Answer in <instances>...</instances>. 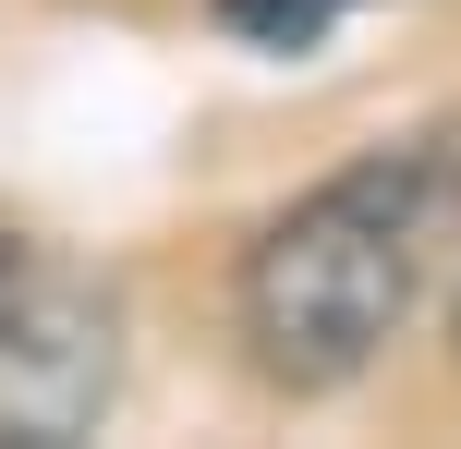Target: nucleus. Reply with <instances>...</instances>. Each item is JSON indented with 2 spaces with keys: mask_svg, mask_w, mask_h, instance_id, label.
Here are the masks:
<instances>
[{
  "mask_svg": "<svg viewBox=\"0 0 461 449\" xmlns=\"http://www.w3.org/2000/svg\"><path fill=\"white\" fill-rule=\"evenodd\" d=\"M461 243V134L365 146L352 170L303 183L230 267V328L243 364L279 401H328L401 340L438 256Z\"/></svg>",
  "mask_w": 461,
  "mask_h": 449,
  "instance_id": "1",
  "label": "nucleus"
},
{
  "mask_svg": "<svg viewBox=\"0 0 461 449\" xmlns=\"http://www.w3.org/2000/svg\"><path fill=\"white\" fill-rule=\"evenodd\" d=\"M122 401V280L37 231H0V449L97 437Z\"/></svg>",
  "mask_w": 461,
  "mask_h": 449,
  "instance_id": "2",
  "label": "nucleus"
},
{
  "mask_svg": "<svg viewBox=\"0 0 461 449\" xmlns=\"http://www.w3.org/2000/svg\"><path fill=\"white\" fill-rule=\"evenodd\" d=\"M352 13H365V0H219V24H230L243 49H267V61H303V49H328Z\"/></svg>",
  "mask_w": 461,
  "mask_h": 449,
  "instance_id": "3",
  "label": "nucleus"
},
{
  "mask_svg": "<svg viewBox=\"0 0 461 449\" xmlns=\"http://www.w3.org/2000/svg\"><path fill=\"white\" fill-rule=\"evenodd\" d=\"M449 340H461V243H449Z\"/></svg>",
  "mask_w": 461,
  "mask_h": 449,
  "instance_id": "4",
  "label": "nucleus"
}]
</instances>
